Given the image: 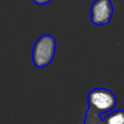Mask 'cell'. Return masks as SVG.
<instances>
[{
	"label": "cell",
	"mask_w": 124,
	"mask_h": 124,
	"mask_svg": "<svg viewBox=\"0 0 124 124\" xmlns=\"http://www.w3.org/2000/svg\"><path fill=\"white\" fill-rule=\"evenodd\" d=\"M116 102V97L110 90L103 87L92 89L87 95L88 108L83 124H104L101 115L114 108Z\"/></svg>",
	"instance_id": "6da1fadb"
},
{
	"label": "cell",
	"mask_w": 124,
	"mask_h": 124,
	"mask_svg": "<svg viewBox=\"0 0 124 124\" xmlns=\"http://www.w3.org/2000/svg\"><path fill=\"white\" fill-rule=\"evenodd\" d=\"M56 51V41L53 36L46 34L41 36L32 49V61L35 67L43 69L53 60Z\"/></svg>",
	"instance_id": "7a4b0ae2"
},
{
	"label": "cell",
	"mask_w": 124,
	"mask_h": 124,
	"mask_svg": "<svg viewBox=\"0 0 124 124\" xmlns=\"http://www.w3.org/2000/svg\"><path fill=\"white\" fill-rule=\"evenodd\" d=\"M113 15L110 0H95L90 9V17L94 25H107Z\"/></svg>",
	"instance_id": "3957f363"
},
{
	"label": "cell",
	"mask_w": 124,
	"mask_h": 124,
	"mask_svg": "<svg viewBox=\"0 0 124 124\" xmlns=\"http://www.w3.org/2000/svg\"><path fill=\"white\" fill-rule=\"evenodd\" d=\"M102 119L104 120V124H124V110H114Z\"/></svg>",
	"instance_id": "277c9868"
},
{
	"label": "cell",
	"mask_w": 124,
	"mask_h": 124,
	"mask_svg": "<svg viewBox=\"0 0 124 124\" xmlns=\"http://www.w3.org/2000/svg\"><path fill=\"white\" fill-rule=\"evenodd\" d=\"M50 1H51V0H33V2H34L35 4L40 5V6H42V5H46V4L49 3Z\"/></svg>",
	"instance_id": "5b68a950"
}]
</instances>
